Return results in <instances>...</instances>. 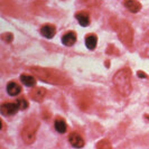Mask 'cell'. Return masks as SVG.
<instances>
[{"label":"cell","instance_id":"cell-1","mask_svg":"<svg viewBox=\"0 0 149 149\" xmlns=\"http://www.w3.org/2000/svg\"><path fill=\"white\" fill-rule=\"evenodd\" d=\"M30 71L39 77V80L51 84H66L68 83L67 79L63 73L54 68H44V67H30Z\"/></svg>","mask_w":149,"mask_h":149},{"label":"cell","instance_id":"cell-2","mask_svg":"<svg viewBox=\"0 0 149 149\" xmlns=\"http://www.w3.org/2000/svg\"><path fill=\"white\" fill-rule=\"evenodd\" d=\"M113 84L121 95L128 97L131 93V71L125 67L118 71L113 76Z\"/></svg>","mask_w":149,"mask_h":149},{"label":"cell","instance_id":"cell-3","mask_svg":"<svg viewBox=\"0 0 149 149\" xmlns=\"http://www.w3.org/2000/svg\"><path fill=\"white\" fill-rule=\"evenodd\" d=\"M38 126H39V122L36 119H29L26 121V123H25L22 131V140H24L25 143L30 145V143H33L35 141Z\"/></svg>","mask_w":149,"mask_h":149},{"label":"cell","instance_id":"cell-4","mask_svg":"<svg viewBox=\"0 0 149 149\" xmlns=\"http://www.w3.org/2000/svg\"><path fill=\"white\" fill-rule=\"evenodd\" d=\"M117 29L119 33V38L121 39V42L126 46L130 47L132 45V42H134V30L131 28L130 24L126 20H122L118 25Z\"/></svg>","mask_w":149,"mask_h":149},{"label":"cell","instance_id":"cell-5","mask_svg":"<svg viewBox=\"0 0 149 149\" xmlns=\"http://www.w3.org/2000/svg\"><path fill=\"white\" fill-rule=\"evenodd\" d=\"M46 94H47V91L44 88H34L29 93L30 99L36 102H42L46 97Z\"/></svg>","mask_w":149,"mask_h":149},{"label":"cell","instance_id":"cell-6","mask_svg":"<svg viewBox=\"0 0 149 149\" xmlns=\"http://www.w3.org/2000/svg\"><path fill=\"white\" fill-rule=\"evenodd\" d=\"M17 110H19L17 103H13V102H5L1 105V113L3 116H13L15 114Z\"/></svg>","mask_w":149,"mask_h":149},{"label":"cell","instance_id":"cell-7","mask_svg":"<svg viewBox=\"0 0 149 149\" xmlns=\"http://www.w3.org/2000/svg\"><path fill=\"white\" fill-rule=\"evenodd\" d=\"M68 140H70V143L75 148H81L84 146V140H83L82 136L79 134L77 132H73L70 134Z\"/></svg>","mask_w":149,"mask_h":149},{"label":"cell","instance_id":"cell-8","mask_svg":"<svg viewBox=\"0 0 149 149\" xmlns=\"http://www.w3.org/2000/svg\"><path fill=\"white\" fill-rule=\"evenodd\" d=\"M123 5L127 7V9L131 13H138L141 9V3L137 0H125Z\"/></svg>","mask_w":149,"mask_h":149},{"label":"cell","instance_id":"cell-9","mask_svg":"<svg viewBox=\"0 0 149 149\" xmlns=\"http://www.w3.org/2000/svg\"><path fill=\"white\" fill-rule=\"evenodd\" d=\"M40 34H42L45 38L51 39V38H53L55 36L56 29H55V27L52 26V25H45V26H43V27L40 28Z\"/></svg>","mask_w":149,"mask_h":149},{"label":"cell","instance_id":"cell-10","mask_svg":"<svg viewBox=\"0 0 149 149\" xmlns=\"http://www.w3.org/2000/svg\"><path fill=\"white\" fill-rule=\"evenodd\" d=\"M75 17H76L77 22H80V25L83 27H86L90 24V15L86 11H79L75 14Z\"/></svg>","mask_w":149,"mask_h":149},{"label":"cell","instance_id":"cell-11","mask_svg":"<svg viewBox=\"0 0 149 149\" xmlns=\"http://www.w3.org/2000/svg\"><path fill=\"white\" fill-rule=\"evenodd\" d=\"M140 53L142 56L149 57V33L145 35L140 43Z\"/></svg>","mask_w":149,"mask_h":149},{"label":"cell","instance_id":"cell-12","mask_svg":"<svg viewBox=\"0 0 149 149\" xmlns=\"http://www.w3.org/2000/svg\"><path fill=\"white\" fill-rule=\"evenodd\" d=\"M75 42H76V35L74 31H68L62 37V43L65 46H72L75 44Z\"/></svg>","mask_w":149,"mask_h":149},{"label":"cell","instance_id":"cell-13","mask_svg":"<svg viewBox=\"0 0 149 149\" xmlns=\"http://www.w3.org/2000/svg\"><path fill=\"white\" fill-rule=\"evenodd\" d=\"M7 92L9 93V95H13V97L18 95L22 92V86L16 82H9L7 84Z\"/></svg>","mask_w":149,"mask_h":149},{"label":"cell","instance_id":"cell-14","mask_svg":"<svg viewBox=\"0 0 149 149\" xmlns=\"http://www.w3.org/2000/svg\"><path fill=\"white\" fill-rule=\"evenodd\" d=\"M54 125H55V129H56L57 132H60V134H65L66 132V129H67L66 122L62 119V118H56Z\"/></svg>","mask_w":149,"mask_h":149},{"label":"cell","instance_id":"cell-15","mask_svg":"<svg viewBox=\"0 0 149 149\" xmlns=\"http://www.w3.org/2000/svg\"><path fill=\"white\" fill-rule=\"evenodd\" d=\"M20 81L22 82V84H25L27 86H34L36 84V79L31 75L22 74L20 75Z\"/></svg>","mask_w":149,"mask_h":149},{"label":"cell","instance_id":"cell-16","mask_svg":"<svg viewBox=\"0 0 149 149\" xmlns=\"http://www.w3.org/2000/svg\"><path fill=\"white\" fill-rule=\"evenodd\" d=\"M97 38L95 35H86L85 37V45L89 49H94L97 47Z\"/></svg>","mask_w":149,"mask_h":149},{"label":"cell","instance_id":"cell-17","mask_svg":"<svg viewBox=\"0 0 149 149\" xmlns=\"http://www.w3.org/2000/svg\"><path fill=\"white\" fill-rule=\"evenodd\" d=\"M111 147H112L111 143L109 142V140H107V139H103V140H101L100 142L97 143V148L99 149H110Z\"/></svg>","mask_w":149,"mask_h":149},{"label":"cell","instance_id":"cell-18","mask_svg":"<svg viewBox=\"0 0 149 149\" xmlns=\"http://www.w3.org/2000/svg\"><path fill=\"white\" fill-rule=\"evenodd\" d=\"M16 103H17V105H18L19 110H25V109L28 108V102H27L25 99H19Z\"/></svg>","mask_w":149,"mask_h":149},{"label":"cell","instance_id":"cell-19","mask_svg":"<svg viewBox=\"0 0 149 149\" xmlns=\"http://www.w3.org/2000/svg\"><path fill=\"white\" fill-rule=\"evenodd\" d=\"M83 2H85L86 5H90V6H97L99 3V0H83Z\"/></svg>","mask_w":149,"mask_h":149},{"label":"cell","instance_id":"cell-20","mask_svg":"<svg viewBox=\"0 0 149 149\" xmlns=\"http://www.w3.org/2000/svg\"><path fill=\"white\" fill-rule=\"evenodd\" d=\"M138 76L139 77H141V79H148V75L146 74V73H143V72H141V71H138Z\"/></svg>","mask_w":149,"mask_h":149}]
</instances>
